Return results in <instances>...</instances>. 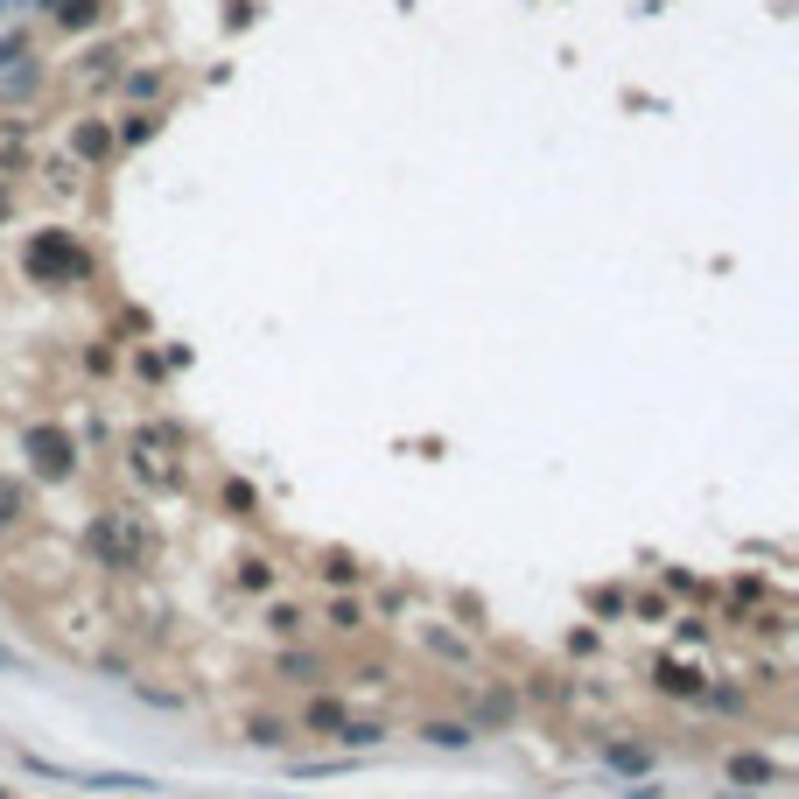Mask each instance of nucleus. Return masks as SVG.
<instances>
[{"label": "nucleus", "instance_id": "1a4fd4ad", "mask_svg": "<svg viewBox=\"0 0 799 799\" xmlns=\"http://www.w3.org/2000/svg\"><path fill=\"white\" fill-rule=\"evenodd\" d=\"M309 722H316V730H344V715H337V701H316V709H309Z\"/></svg>", "mask_w": 799, "mask_h": 799}, {"label": "nucleus", "instance_id": "9b49d317", "mask_svg": "<svg viewBox=\"0 0 799 799\" xmlns=\"http://www.w3.org/2000/svg\"><path fill=\"white\" fill-rule=\"evenodd\" d=\"M428 736H435V744H449V751H456V744H470V730H456V722H435Z\"/></svg>", "mask_w": 799, "mask_h": 799}, {"label": "nucleus", "instance_id": "39448f33", "mask_svg": "<svg viewBox=\"0 0 799 799\" xmlns=\"http://www.w3.org/2000/svg\"><path fill=\"white\" fill-rule=\"evenodd\" d=\"M56 22H64V29H91V22H99V0H56Z\"/></svg>", "mask_w": 799, "mask_h": 799}, {"label": "nucleus", "instance_id": "9d476101", "mask_svg": "<svg viewBox=\"0 0 799 799\" xmlns=\"http://www.w3.org/2000/svg\"><path fill=\"white\" fill-rule=\"evenodd\" d=\"M78 155H106V127H78Z\"/></svg>", "mask_w": 799, "mask_h": 799}, {"label": "nucleus", "instance_id": "f8f14e48", "mask_svg": "<svg viewBox=\"0 0 799 799\" xmlns=\"http://www.w3.org/2000/svg\"><path fill=\"white\" fill-rule=\"evenodd\" d=\"M0 666H8V653H0Z\"/></svg>", "mask_w": 799, "mask_h": 799}, {"label": "nucleus", "instance_id": "f03ea898", "mask_svg": "<svg viewBox=\"0 0 799 799\" xmlns=\"http://www.w3.org/2000/svg\"><path fill=\"white\" fill-rule=\"evenodd\" d=\"M29 456H35V478H70L78 442H70L64 428H29Z\"/></svg>", "mask_w": 799, "mask_h": 799}, {"label": "nucleus", "instance_id": "423d86ee", "mask_svg": "<svg viewBox=\"0 0 799 799\" xmlns=\"http://www.w3.org/2000/svg\"><path fill=\"white\" fill-rule=\"evenodd\" d=\"M22 512H29V499H22V491H14L8 478H0V526H8V519H22Z\"/></svg>", "mask_w": 799, "mask_h": 799}, {"label": "nucleus", "instance_id": "f257e3e1", "mask_svg": "<svg viewBox=\"0 0 799 799\" xmlns=\"http://www.w3.org/2000/svg\"><path fill=\"white\" fill-rule=\"evenodd\" d=\"M22 266H29V281H43V288H78V281H91V253L70 232H35Z\"/></svg>", "mask_w": 799, "mask_h": 799}, {"label": "nucleus", "instance_id": "20e7f679", "mask_svg": "<svg viewBox=\"0 0 799 799\" xmlns=\"http://www.w3.org/2000/svg\"><path fill=\"white\" fill-rule=\"evenodd\" d=\"M659 688H666V694H701V674H694V666H674V659H666V666H659Z\"/></svg>", "mask_w": 799, "mask_h": 799}, {"label": "nucleus", "instance_id": "6e6552de", "mask_svg": "<svg viewBox=\"0 0 799 799\" xmlns=\"http://www.w3.org/2000/svg\"><path fill=\"white\" fill-rule=\"evenodd\" d=\"M266 624H274L281 638H288V632H302V611H288V603H274V611H266Z\"/></svg>", "mask_w": 799, "mask_h": 799}, {"label": "nucleus", "instance_id": "7ed1b4c3", "mask_svg": "<svg viewBox=\"0 0 799 799\" xmlns=\"http://www.w3.org/2000/svg\"><path fill=\"white\" fill-rule=\"evenodd\" d=\"M91 547H99L106 568H127V561H133V533L120 526V512H106V519L91 526Z\"/></svg>", "mask_w": 799, "mask_h": 799}, {"label": "nucleus", "instance_id": "0eeeda50", "mask_svg": "<svg viewBox=\"0 0 799 799\" xmlns=\"http://www.w3.org/2000/svg\"><path fill=\"white\" fill-rule=\"evenodd\" d=\"M266 582H274V568H266V561H239V589H266Z\"/></svg>", "mask_w": 799, "mask_h": 799}]
</instances>
